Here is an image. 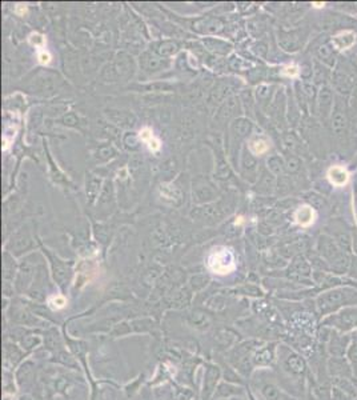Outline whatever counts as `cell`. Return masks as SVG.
<instances>
[{
	"mask_svg": "<svg viewBox=\"0 0 357 400\" xmlns=\"http://www.w3.org/2000/svg\"><path fill=\"white\" fill-rule=\"evenodd\" d=\"M51 55H50V52L46 50H40L39 52H37V60H39V63L43 65L48 64L50 62H51Z\"/></svg>",
	"mask_w": 357,
	"mask_h": 400,
	"instance_id": "obj_18",
	"label": "cell"
},
{
	"mask_svg": "<svg viewBox=\"0 0 357 400\" xmlns=\"http://www.w3.org/2000/svg\"><path fill=\"white\" fill-rule=\"evenodd\" d=\"M139 138L147 144V147L152 152H158L162 148V142L155 136L152 128H149V127H144L140 129Z\"/></svg>",
	"mask_w": 357,
	"mask_h": 400,
	"instance_id": "obj_9",
	"label": "cell"
},
{
	"mask_svg": "<svg viewBox=\"0 0 357 400\" xmlns=\"http://www.w3.org/2000/svg\"><path fill=\"white\" fill-rule=\"evenodd\" d=\"M283 74L285 75V76H288V78H295V76L299 75V68H297L296 65H287V67L283 69Z\"/></svg>",
	"mask_w": 357,
	"mask_h": 400,
	"instance_id": "obj_20",
	"label": "cell"
},
{
	"mask_svg": "<svg viewBox=\"0 0 357 400\" xmlns=\"http://www.w3.org/2000/svg\"><path fill=\"white\" fill-rule=\"evenodd\" d=\"M249 150L255 155H263L269 150V142L265 138H256L250 140Z\"/></svg>",
	"mask_w": 357,
	"mask_h": 400,
	"instance_id": "obj_14",
	"label": "cell"
},
{
	"mask_svg": "<svg viewBox=\"0 0 357 400\" xmlns=\"http://www.w3.org/2000/svg\"><path fill=\"white\" fill-rule=\"evenodd\" d=\"M352 383H353V386H355V388H356V391H357V379H353Z\"/></svg>",
	"mask_w": 357,
	"mask_h": 400,
	"instance_id": "obj_24",
	"label": "cell"
},
{
	"mask_svg": "<svg viewBox=\"0 0 357 400\" xmlns=\"http://www.w3.org/2000/svg\"><path fill=\"white\" fill-rule=\"evenodd\" d=\"M207 266H208L209 271L215 275L224 276L232 274L236 270V260H235L232 249L224 247V246L215 247L209 252Z\"/></svg>",
	"mask_w": 357,
	"mask_h": 400,
	"instance_id": "obj_1",
	"label": "cell"
},
{
	"mask_svg": "<svg viewBox=\"0 0 357 400\" xmlns=\"http://www.w3.org/2000/svg\"><path fill=\"white\" fill-rule=\"evenodd\" d=\"M29 43H31L32 46L37 47V48H43V47L46 46V39H44L43 35H39V33H32V35L29 36Z\"/></svg>",
	"mask_w": 357,
	"mask_h": 400,
	"instance_id": "obj_17",
	"label": "cell"
},
{
	"mask_svg": "<svg viewBox=\"0 0 357 400\" xmlns=\"http://www.w3.org/2000/svg\"><path fill=\"white\" fill-rule=\"evenodd\" d=\"M15 12L19 16H24V14H27V5L26 4H18L15 7Z\"/></svg>",
	"mask_w": 357,
	"mask_h": 400,
	"instance_id": "obj_22",
	"label": "cell"
},
{
	"mask_svg": "<svg viewBox=\"0 0 357 400\" xmlns=\"http://www.w3.org/2000/svg\"><path fill=\"white\" fill-rule=\"evenodd\" d=\"M336 386L339 387L340 390H343L347 395L349 396V398H355V396H357V391L356 388H355V386H353L352 382H348V380H345V379H341V377H336Z\"/></svg>",
	"mask_w": 357,
	"mask_h": 400,
	"instance_id": "obj_15",
	"label": "cell"
},
{
	"mask_svg": "<svg viewBox=\"0 0 357 400\" xmlns=\"http://www.w3.org/2000/svg\"><path fill=\"white\" fill-rule=\"evenodd\" d=\"M295 219L299 224L306 227V225L312 224L315 220V211L309 206H302L295 214Z\"/></svg>",
	"mask_w": 357,
	"mask_h": 400,
	"instance_id": "obj_11",
	"label": "cell"
},
{
	"mask_svg": "<svg viewBox=\"0 0 357 400\" xmlns=\"http://www.w3.org/2000/svg\"><path fill=\"white\" fill-rule=\"evenodd\" d=\"M332 82H333L334 88L337 90L341 93H347L353 88L355 86V76L353 74L349 71L348 65L344 64H339L337 68L333 72V76H332Z\"/></svg>",
	"mask_w": 357,
	"mask_h": 400,
	"instance_id": "obj_4",
	"label": "cell"
},
{
	"mask_svg": "<svg viewBox=\"0 0 357 400\" xmlns=\"http://www.w3.org/2000/svg\"><path fill=\"white\" fill-rule=\"evenodd\" d=\"M347 127H348V120L347 115L339 106L334 108L332 112V129L337 136H343L347 132Z\"/></svg>",
	"mask_w": 357,
	"mask_h": 400,
	"instance_id": "obj_7",
	"label": "cell"
},
{
	"mask_svg": "<svg viewBox=\"0 0 357 400\" xmlns=\"http://www.w3.org/2000/svg\"><path fill=\"white\" fill-rule=\"evenodd\" d=\"M351 275L357 277V258L353 259L352 266H351Z\"/></svg>",
	"mask_w": 357,
	"mask_h": 400,
	"instance_id": "obj_23",
	"label": "cell"
},
{
	"mask_svg": "<svg viewBox=\"0 0 357 400\" xmlns=\"http://www.w3.org/2000/svg\"><path fill=\"white\" fill-rule=\"evenodd\" d=\"M48 304H50V307L52 309L57 311V309H63L67 306V299L60 294L52 295V296L48 298Z\"/></svg>",
	"mask_w": 357,
	"mask_h": 400,
	"instance_id": "obj_16",
	"label": "cell"
},
{
	"mask_svg": "<svg viewBox=\"0 0 357 400\" xmlns=\"http://www.w3.org/2000/svg\"><path fill=\"white\" fill-rule=\"evenodd\" d=\"M330 371L336 376H348L351 373L348 364L344 362L343 359L333 358L330 362Z\"/></svg>",
	"mask_w": 357,
	"mask_h": 400,
	"instance_id": "obj_13",
	"label": "cell"
},
{
	"mask_svg": "<svg viewBox=\"0 0 357 400\" xmlns=\"http://www.w3.org/2000/svg\"><path fill=\"white\" fill-rule=\"evenodd\" d=\"M319 107H320V114L323 119H328L332 114V108H333V93L330 91V88H321L320 96H319Z\"/></svg>",
	"mask_w": 357,
	"mask_h": 400,
	"instance_id": "obj_6",
	"label": "cell"
},
{
	"mask_svg": "<svg viewBox=\"0 0 357 400\" xmlns=\"http://www.w3.org/2000/svg\"><path fill=\"white\" fill-rule=\"evenodd\" d=\"M321 253L327 259V262L332 264V268L336 271H345L349 266V258L344 253L333 240L327 236H323L320 242Z\"/></svg>",
	"mask_w": 357,
	"mask_h": 400,
	"instance_id": "obj_3",
	"label": "cell"
},
{
	"mask_svg": "<svg viewBox=\"0 0 357 400\" xmlns=\"http://www.w3.org/2000/svg\"><path fill=\"white\" fill-rule=\"evenodd\" d=\"M328 178H330V183L336 185V187H343L344 184L348 182V172L341 168V167L334 166L330 168L328 171Z\"/></svg>",
	"mask_w": 357,
	"mask_h": 400,
	"instance_id": "obj_10",
	"label": "cell"
},
{
	"mask_svg": "<svg viewBox=\"0 0 357 400\" xmlns=\"http://www.w3.org/2000/svg\"><path fill=\"white\" fill-rule=\"evenodd\" d=\"M330 43H332L334 50H348L356 43V33L353 31H344V32H340L339 35L332 37Z\"/></svg>",
	"mask_w": 357,
	"mask_h": 400,
	"instance_id": "obj_8",
	"label": "cell"
},
{
	"mask_svg": "<svg viewBox=\"0 0 357 400\" xmlns=\"http://www.w3.org/2000/svg\"><path fill=\"white\" fill-rule=\"evenodd\" d=\"M348 356L353 363L357 364V343H353V344L349 347Z\"/></svg>",
	"mask_w": 357,
	"mask_h": 400,
	"instance_id": "obj_21",
	"label": "cell"
},
{
	"mask_svg": "<svg viewBox=\"0 0 357 400\" xmlns=\"http://www.w3.org/2000/svg\"><path fill=\"white\" fill-rule=\"evenodd\" d=\"M317 55L327 65H333L334 63V48L332 43H323L317 48Z\"/></svg>",
	"mask_w": 357,
	"mask_h": 400,
	"instance_id": "obj_12",
	"label": "cell"
},
{
	"mask_svg": "<svg viewBox=\"0 0 357 400\" xmlns=\"http://www.w3.org/2000/svg\"><path fill=\"white\" fill-rule=\"evenodd\" d=\"M348 304H357V291L352 288H337L325 292L319 299V307L321 312L330 313L332 311Z\"/></svg>",
	"mask_w": 357,
	"mask_h": 400,
	"instance_id": "obj_2",
	"label": "cell"
},
{
	"mask_svg": "<svg viewBox=\"0 0 357 400\" xmlns=\"http://www.w3.org/2000/svg\"><path fill=\"white\" fill-rule=\"evenodd\" d=\"M330 320H333V324L339 327L343 331H348L357 327V308H345L339 315L330 317Z\"/></svg>",
	"mask_w": 357,
	"mask_h": 400,
	"instance_id": "obj_5",
	"label": "cell"
},
{
	"mask_svg": "<svg viewBox=\"0 0 357 400\" xmlns=\"http://www.w3.org/2000/svg\"><path fill=\"white\" fill-rule=\"evenodd\" d=\"M349 396L343 390H340L339 387L332 388V400H347Z\"/></svg>",
	"mask_w": 357,
	"mask_h": 400,
	"instance_id": "obj_19",
	"label": "cell"
}]
</instances>
